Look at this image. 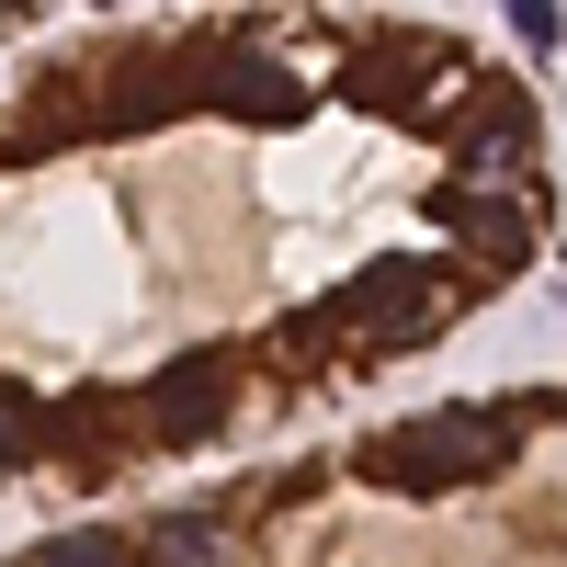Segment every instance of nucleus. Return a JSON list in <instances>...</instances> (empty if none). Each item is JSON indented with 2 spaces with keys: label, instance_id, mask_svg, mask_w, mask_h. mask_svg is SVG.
Wrapping results in <instances>:
<instances>
[{
  "label": "nucleus",
  "instance_id": "nucleus-1",
  "mask_svg": "<svg viewBox=\"0 0 567 567\" xmlns=\"http://www.w3.org/2000/svg\"><path fill=\"white\" fill-rule=\"evenodd\" d=\"M499 454H511V420H499V409H432V420H409V432H374V443H363V477L432 499V488L488 477Z\"/></svg>",
  "mask_w": 567,
  "mask_h": 567
},
{
  "label": "nucleus",
  "instance_id": "nucleus-2",
  "mask_svg": "<svg viewBox=\"0 0 567 567\" xmlns=\"http://www.w3.org/2000/svg\"><path fill=\"white\" fill-rule=\"evenodd\" d=\"M227 409H239V363H227V352H182L159 386H148V432L159 443H205Z\"/></svg>",
  "mask_w": 567,
  "mask_h": 567
},
{
  "label": "nucleus",
  "instance_id": "nucleus-3",
  "mask_svg": "<svg viewBox=\"0 0 567 567\" xmlns=\"http://www.w3.org/2000/svg\"><path fill=\"white\" fill-rule=\"evenodd\" d=\"M341 307L374 329V341H398V329H432V318H443V272H432V261H374Z\"/></svg>",
  "mask_w": 567,
  "mask_h": 567
},
{
  "label": "nucleus",
  "instance_id": "nucleus-4",
  "mask_svg": "<svg viewBox=\"0 0 567 567\" xmlns=\"http://www.w3.org/2000/svg\"><path fill=\"white\" fill-rule=\"evenodd\" d=\"M432 216H454L465 239H477V250H499V261H523V250H534V239H523V216H511V205H488V194H465V182H454Z\"/></svg>",
  "mask_w": 567,
  "mask_h": 567
},
{
  "label": "nucleus",
  "instance_id": "nucleus-5",
  "mask_svg": "<svg viewBox=\"0 0 567 567\" xmlns=\"http://www.w3.org/2000/svg\"><path fill=\"white\" fill-rule=\"evenodd\" d=\"M205 91H216V103H239V114H296V80H284V69H261V58H239V69H205Z\"/></svg>",
  "mask_w": 567,
  "mask_h": 567
},
{
  "label": "nucleus",
  "instance_id": "nucleus-6",
  "mask_svg": "<svg viewBox=\"0 0 567 567\" xmlns=\"http://www.w3.org/2000/svg\"><path fill=\"white\" fill-rule=\"evenodd\" d=\"M23 567H148V545H125L114 523H91V534H45Z\"/></svg>",
  "mask_w": 567,
  "mask_h": 567
},
{
  "label": "nucleus",
  "instance_id": "nucleus-7",
  "mask_svg": "<svg viewBox=\"0 0 567 567\" xmlns=\"http://www.w3.org/2000/svg\"><path fill=\"white\" fill-rule=\"evenodd\" d=\"M34 454H45V398L34 386H0V477L34 465Z\"/></svg>",
  "mask_w": 567,
  "mask_h": 567
},
{
  "label": "nucleus",
  "instance_id": "nucleus-8",
  "mask_svg": "<svg viewBox=\"0 0 567 567\" xmlns=\"http://www.w3.org/2000/svg\"><path fill=\"white\" fill-rule=\"evenodd\" d=\"M148 567H227V534L216 523H159L148 534Z\"/></svg>",
  "mask_w": 567,
  "mask_h": 567
},
{
  "label": "nucleus",
  "instance_id": "nucleus-9",
  "mask_svg": "<svg viewBox=\"0 0 567 567\" xmlns=\"http://www.w3.org/2000/svg\"><path fill=\"white\" fill-rule=\"evenodd\" d=\"M511 23H523V45H556V0H511Z\"/></svg>",
  "mask_w": 567,
  "mask_h": 567
}]
</instances>
